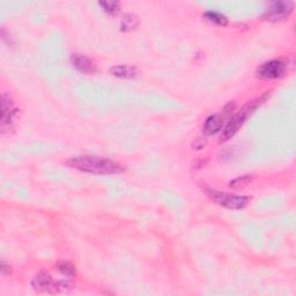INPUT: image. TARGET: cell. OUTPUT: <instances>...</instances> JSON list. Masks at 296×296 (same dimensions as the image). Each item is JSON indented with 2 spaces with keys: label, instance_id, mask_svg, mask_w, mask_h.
Segmentation results:
<instances>
[{
  "label": "cell",
  "instance_id": "9a60e30c",
  "mask_svg": "<svg viewBox=\"0 0 296 296\" xmlns=\"http://www.w3.org/2000/svg\"><path fill=\"white\" fill-rule=\"evenodd\" d=\"M251 181H252L251 175H244L235 178L234 181L229 183V185L232 186V188H243V186H246L249 183H251Z\"/></svg>",
  "mask_w": 296,
  "mask_h": 296
},
{
  "label": "cell",
  "instance_id": "4fadbf2b",
  "mask_svg": "<svg viewBox=\"0 0 296 296\" xmlns=\"http://www.w3.org/2000/svg\"><path fill=\"white\" fill-rule=\"evenodd\" d=\"M98 5L110 14H116L120 10V4L118 2H100Z\"/></svg>",
  "mask_w": 296,
  "mask_h": 296
},
{
  "label": "cell",
  "instance_id": "5bb4252c",
  "mask_svg": "<svg viewBox=\"0 0 296 296\" xmlns=\"http://www.w3.org/2000/svg\"><path fill=\"white\" fill-rule=\"evenodd\" d=\"M58 269L66 277L71 278L76 276V267H74L73 265L68 262H60L58 264Z\"/></svg>",
  "mask_w": 296,
  "mask_h": 296
},
{
  "label": "cell",
  "instance_id": "6da1fadb",
  "mask_svg": "<svg viewBox=\"0 0 296 296\" xmlns=\"http://www.w3.org/2000/svg\"><path fill=\"white\" fill-rule=\"evenodd\" d=\"M68 165L78 170L95 175H114L125 170L123 165L101 156L81 155L68 160Z\"/></svg>",
  "mask_w": 296,
  "mask_h": 296
},
{
  "label": "cell",
  "instance_id": "3957f363",
  "mask_svg": "<svg viewBox=\"0 0 296 296\" xmlns=\"http://www.w3.org/2000/svg\"><path fill=\"white\" fill-rule=\"evenodd\" d=\"M257 107V103H251L249 106H246L244 109H242V111H239L237 115H235L229 123L226 125L224 132L221 134V141H227L229 139H232L235 134L237 133L239 128L244 124L248 117L255 110Z\"/></svg>",
  "mask_w": 296,
  "mask_h": 296
},
{
  "label": "cell",
  "instance_id": "5b68a950",
  "mask_svg": "<svg viewBox=\"0 0 296 296\" xmlns=\"http://www.w3.org/2000/svg\"><path fill=\"white\" fill-rule=\"evenodd\" d=\"M286 71V63L280 59L269 60V62L260 65L257 69V76L262 79L273 80L280 78Z\"/></svg>",
  "mask_w": 296,
  "mask_h": 296
},
{
  "label": "cell",
  "instance_id": "52a82bcc",
  "mask_svg": "<svg viewBox=\"0 0 296 296\" xmlns=\"http://www.w3.org/2000/svg\"><path fill=\"white\" fill-rule=\"evenodd\" d=\"M52 285H54V281L47 272L37 273L32 280V287L37 291H51Z\"/></svg>",
  "mask_w": 296,
  "mask_h": 296
},
{
  "label": "cell",
  "instance_id": "8992f818",
  "mask_svg": "<svg viewBox=\"0 0 296 296\" xmlns=\"http://www.w3.org/2000/svg\"><path fill=\"white\" fill-rule=\"evenodd\" d=\"M71 63L78 71L84 74H93L96 72V65H95L93 60L85 55H72Z\"/></svg>",
  "mask_w": 296,
  "mask_h": 296
},
{
  "label": "cell",
  "instance_id": "8fae6325",
  "mask_svg": "<svg viewBox=\"0 0 296 296\" xmlns=\"http://www.w3.org/2000/svg\"><path fill=\"white\" fill-rule=\"evenodd\" d=\"M204 16L206 17V19L210 21V22H213L215 24H219V26H226L228 23V19L227 16H225L224 14H221V13H217V12H206Z\"/></svg>",
  "mask_w": 296,
  "mask_h": 296
},
{
  "label": "cell",
  "instance_id": "277c9868",
  "mask_svg": "<svg viewBox=\"0 0 296 296\" xmlns=\"http://www.w3.org/2000/svg\"><path fill=\"white\" fill-rule=\"evenodd\" d=\"M294 4L290 2H274L269 4L267 10L264 13V19L272 22L285 20L293 12Z\"/></svg>",
  "mask_w": 296,
  "mask_h": 296
},
{
  "label": "cell",
  "instance_id": "7c38bea8",
  "mask_svg": "<svg viewBox=\"0 0 296 296\" xmlns=\"http://www.w3.org/2000/svg\"><path fill=\"white\" fill-rule=\"evenodd\" d=\"M73 285L68 280H58L52 285V293H68L72 289Z\"/></svg>",
  "mask_w": 296,
  "mask_h": 296
},
{
  "label": "cell",
  "instance_id": "9c48e42d",
  "mask_svg": "<svg viewBox=\"0 0 296 296\" xmlns=\"http://www.w3.org/2000/svg\"><path fill=\"white\" fill-rule=\"evenodd\" d=\"M222 123H224V118L220 115H212L205 120L203 126V132L206 136H212L219 132L222 128Z\"/></svg>",
  "mask_w": 296,
  "mask_h": 296
},
{
  "label": "cell",
  "instance_id": "2e32d148",
  "mask_svg": "<svg viewBox=\"0 0 296 296\" xmlns=\"http://www.w3.org/2000/svg\"><path fill=\"white\" fill-rule=\"evenodd\" d=\"M2 273L4 274V276H5V274H10L11 273V269H10V266H8V265H6V263L4 262H2Z\"/></svg>",
  "mask_w": 296,
  "mask_h": 296
},
{
  "label": "cell",
  "instance_id": "30bf717a",
  "mask_svg": "<svg viewBox=\"0 0 296 296\" xmlns=\"http://www.w3.org/2000/svg\"><path fill=\"white\" fill-rule=\"evenodd\" d=\"M139 20L136 15L133 14H125L121 17L120 21V29L123 32H130V30H133L138 27Z\"/></svg>",
  "mask_w": 296,
  "mask_h": 296
},
{
  "label": "cell",
  "instance_id": "7a4b0ae2",
  "mask_svg": "<svg viewBox=\"0 0 296 296\" xmlns=\"http://www.w3.org/2000/svg\"><path fill=\"white\" fill-rule=\"evenodd\" d=\"M206 193L217 205L229 208V210H241V208H244L250 202V198L245 197V195L221 192V191L213 189H207Z\"/></svg>",
  "mask_w": 296,
  "mask_h": 296
},
{
  "label": "cell",
  "instance_id": "ba28073f",
  "mask_svg": "<svg viewBox=\"0 0 296 296\" xmlns=\"http://www.w3.org/2000/svg\"><path fill=\"white\" fill-rule=\"evenodd\" d=\"M111 76L121 78V79H133L139 76V71L134 66L130 65H117V66L109 68Z\"/></svg>",
  "mask_w": 296,
  "mask_h": 296
}]
</instances>
